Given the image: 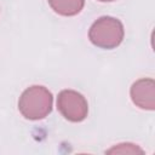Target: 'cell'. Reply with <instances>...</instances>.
I'll return each mask as SVG.
<instances>
[{"label": "cell", "mask_w": 155, "mask_h": 155, "mask_svg": "<svg viewBox=\"0 0 155 155\" xmlns=\"http://www.w3.org/2000/svg\"><path fill=\"white\" fill-rule=\"evenodd\" d=\"M52 8L61 15L71 16L79 13L84 6L85 0H48Z\"/></svg>", "instance_id": "5b68a950"}, {"label": "cell", "mask_w": 155, "mask_h": 155, "mask_svg": "<svg viewBox=\"0 0 155 155\" xmlns=\"http://www.w3.org/2000/svg\"><path fill=\"white\" fill-rule=\"evenodd\" d=\"M52 107V94L44 86H33L22 94L18 108L22 114L30 120L45 117Z\"/></svg>", "instance_id": "6da1fadb"}, {"label": "cell", "mask_w": 155, "mask_h": 155, "mask_svg": "<svg viewBox=\"0 0 155 155\" xmlns=\"http://www.w3.org/2000/svg\"><path fill=\"white\" fill-rule=\"evenodd\" d=\"M131 96L134 104L139 108L154 110V80L142 79L132 85Z\"/></svg>", "instance_id": "277c9868"}, {"label": "cell", "mask_w": 155, "mask_h": 155, "mask_svg": "<svg viewBox=\"0 0 155 155\" xmlns=\"http://www.w3.org/2000/svg\"><path fill=\"white\" fill-rule=\"evenodd\" d=\"M107 29L108 30H103L97 22H94V24L91 27L90 39L96 46L111 48L121 42L124 38V28L117 19L109 17Z\"/></svg>", "instance_id": "7a4b0ae2"}, {"label": "cell", "mask_w": 155, "mask_h": 155, "mask_svg": "<svg viewBox=\"0 0 155 155\" xmlns=\"http://www.w3.org/2000/svg\"><path fill=\"white\" fill-rule=\"evenodd\" d=\"M101 1H113V0H101Z\"/></svg>", "instance_id": "8992f818"}, {"label": "cell", "mask_w": 155, "mask_h": 155, "mask_svg": "<svg viewBox=\"0 0 155 155\" xmlns=\"http://www.w3.org/2000/svg\"><path fill=\"white\" fill-rule=\"evenodd\" d=\"M57 105L63 116L70 121H81L87 114V103L85 98L74 91H62L59 93Z\"/></svg>", "instance_id": "3957f363"}]
</instances>
